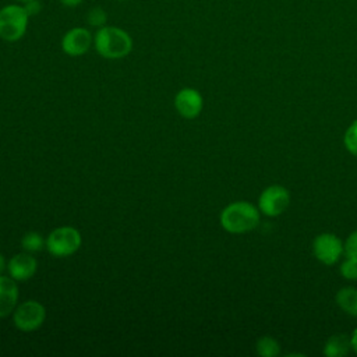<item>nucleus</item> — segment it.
<instances>
[{
	"label": "nucleus",
	"instance_id": "1",
	"mask_svg": "<svg viewBox=\"0 0 357 357\" xmlns=\"http://www.w3.org/2000/svg\"><path fill=\"white\" fill-rule=\"evenodd\" d=\"M134 42L131 35L114 25L98 28L93 33V47L96 53L106 60H119L127 57L132 50Z\"/></svg>",
	"mask_w": 357,
	"mask_h": 357
},
{
	"label": "nucleus",
	"instance_id": "2",
	"mask_svg": "<svg viewBox=\"0 0 357 357\" xmlns=\"http://www.w3.org/2000/svg\"><path fill=\"white\" fill-rule=\"evenodd\" d=\"M220 226L231 234L254 230L259 223V209L247 201H236L225 206L219 216Z\"/></svg>",
	"mask_w": 357,
	"mask_h": 357
},
{
	"label": "nucleus",
	"instance_id": "3",
	"mask_svg": "<svg viewBox=\"0 0 357 357\" xmlns=\"http://www.w3.org/2000/svg\"><path fill=\"white\" fill-rule=\"evenodd\" d=\"M29 14L21 3H11L0 8V39L8 43L24 38L29 24Z\"/></svg>",
	"mask_w": 357,
	"mask_h": 357
},
{
	"label": "nucleus",
	"instance_id": "4",
	"mask_svg": "<svg viewBox=\"0 0 357 357\" xmlns=\"http://www.w3.org/2000/svg\"><path fill=\"white\" fill-rule=\"evenodd\" d=\"M82 244V236L73 226H60L53 229L46 237L45 248L54 258H66L75 254Z\"/></svg>",
	"mask_w": 357,
	"mask_h": 357
},
{
	"label": "nucleus",
	"instance_id": "5",
	"mask_svg": "<svg viewBox=\"0 0 357 357\" xmlns=\"http://www.w3.org/2000/svg\"><path fill=\"white\" fill-rule=\"evenodd\" d=\"M13 324L22 332H32L39 329L46 319V308L36 300H26L17 304L13 311Z\"/></svg>",
	"mask_w": 357,
	"mask_h": 357
},
{
	"label": "nucleus",
	"instance_id": "6",
	"mask_svg": "<svg viewBox=\"0 0 357 357\" xmlns=\"http://www.w3.org/2000/svg\"><path fill=\"white\" fill-rule=\"evenodd\" d=\"M290 204V194L283 185L266 187L258 199V209L266 216H279L283 213Z\"/></svg>",
	"mask_w": 357,
	"mask_h": 357
},
{
	"label": "nucleus",
	"instance_id": "7",
	"mask_svg": "<svg viewBox=\"0 0 357 357\" xmlns=\"http://www.w3.org/2000/svg\"><path fill=\"white\" fill-rule=\"evenodd\" d=\"M61 50L70 57H79L89 52L93 46V33L84 26L68 29L61 38Z\"/></svg>",
	"mask_w": 357,
	"mask_h": 357
},
{
	"label": "nucleus",
	"instance_id": "8",
	"mask_svg": "<svg viewBox=\"0 0 357 357\" xmlns=\"http://www.w3.org/2000/svg\"><path fill=\"white\" fill-rule=\"evenodd\" d=\"M344 251V244L332 233H321L314 238L312 252L315 258L325 264L333 265Z\"/></svg>",
	"mask_w": 357,
	"mask_h": 357
},
{
	"label": "nucleus",
	"instance_id": "9",
	"mask_svg": "<svg viewBox=\"0 0 357 357\" xmlns=\"http://www.w3.org/2000/svg\"><path fill=\"white\" fill-rule=\"evenodd\" d=\"M174 107L177 113L184 119H195L199 116L204 107V99L199 91L195 88H183L174 96Z\"/></svg>",
	"mask_w": 357,
	"mask_h": 357
},
{
	"label": "nucleus",
	"instance_id": "10",
	"mask_svg": "<svg viewBox=\"0 0 357 357\" xmlns=\"http://www.w3.org/2000/svg\"><path fill=\"white\" fill-rule=\"evenodd\" d=\"M38 271V261L31 252H18L7 262V272L17 282L29 280Z\"/></svg>",
	"mask_w": 357,
	"mask_h": 357
},
{
	"label": "nucleus",
	"instance_id": "11",
	"mask_svg": "<svg viewBox=\"0 0 357 357\" xmlns=\"http://www.w3.org/2000/svg\"><path fill=\"white\" fill-rule=\"evenodd\" d=\"M18 282L11 276L0 275V318H6L13 314L18 304Z\"/></svg>",
	"mask_w": 357,
	"mask_h": 357
},
{
	"label": "nucleus",
	"instance_id": "12",
	"mask_svg": "<svg viewBox=\"0 0 357 357\" xmlns=\"http://www.w3.org/2000/svg\"><path fill=\"white\" fill-rule=\"evenodd\" d=\"M350 350H351L350 337H347L343 333H337V335H332L326 340L324 347V354L328 357H343L349 354Z\"/></svg>",
	"mask_w": 357,
	"mask_h": 357
},
{
	"label": "nucleus",
	"instance_id": "13",
	"mask_svg": "<svg viewBox=\"0 0 357 357\" xmlns=\"http://www.w3.org/2000/svg\"><path fill=\"white\" fill-rule=\"evenodd\" d=\"M336 303L346 314L357 318V289L356 287H342L336 293Z\"/></svg>",
	"mask_w": 357,
	"mask_h": 357
},
{
	"label": "nucleus",
	"instance_id": "14",
	"mask_svg": "<svg viewBox=\"0 0 357 357\" xmlns=\"http://www.w3.org/2000/svg\"><path fill=\"white\" fill-rule=\"evenodd\" d=\"M257 353L262 357H275L280 353L279 342L272 336H262L257 340Z\"/></svg>",
	"mask_w": 357,
	"mask_h": 357
},
{
	"label": "nucleus",
	"instance_id": "15",
	"mask_svg": "<svg viewBox=\"0 0 357 357\" xmlns=\"http://www.w3.org/2000/svg\"><path fill=\"white\" fill-rule=\"evenodd\" d=\"M46 245V238H43L38 231H26L21 238V247L26 252H38Z\"/></svg>",
	"mask_w": 357,
	"mask_h": 357
},
{
	"label": "nucleus",
	"instance_id": "16",
	"mask_svg": "<svg viewBox=\"0 0 357 357\" xmlns=\"http://www.w3.org/2000/svg\"><path fill=\"white\" fill-rule=\"evenodd\" d=\"M86 24L91 28H102L107 24V13L102 7H92L86 13Z\"/></svg>",
	"mask_w": 357,
	"mask_h": 357
},
{
	"label": "nucleus",
	"instance_id": "17",
	"mask_svg": "<svg viewBox=\"0 0 357 357\" xmlns=\"http://www.w3.org/2000/svg\"><path fill=\"white\" fill-rule=\"evenodd\" d=\"M343 142H344V146L347 148V151L357 156V120H354L346 130Z\"/></svg>",
	"mask_w": 357,
	"mask_h": 357
},
{
	"label": "nucleus",
	"instance_id": "18",
	"mask_svg": "<svg viewBox=\"0 0 357 357\" xmlns=\"http://www.w3.org/2000/svg\"><path fill=\"white\" fill-rule=\"evenodd\" d=\"M340 273L344 279L357 280V258L347 257L346 261L340 265Z\"/></svg>",
	"mask_w": 357,
	"mask_h": 357
},
{
	"label": "nucleus",
	"instance_id": "19",
	"mask_svg": "<svg viewBox=\"0 0 357 357\" xmlns=\"http://www.w3.org/2000/svg\"><path fill=\"white\" fill-rule=\"evenodd\" d=\"M344 252L347 257L357 258V230L350 233L344 243Z\"/></svg>",
	"mask_w": 357,
	"mask_h": 357
},
{
	"label": "nucleus",
	"instance_id": "20",
	"mask_svg": "<svg viewBox=\"0 0 357 357\" xmlns=\"http://www.w3.org/2000/svg\"><path fill=\"white\" fill-rule=\"evenodd\" d=\"M24 7H25V10L28 11L29 17H33V15H36V14L40 13V10H42V3H40L39 0H29V1L24 3Z\"/></svg>",
	"mask_w": 357,
	"mask_h": 357
},
{
	"label": "nucleus",
	"instance_id": "21",
	"mask_svg": "<svg viewBox=\"0 0 357 357\" xmlns=\"http://www.w3.org/2000/svg\"><path fill=\"white\" fill-rule=\"evenodd\" d=\"M64 7L67 8H74V7H78L84 0H59Z\"/></svg>",
	"mask_w": 357,
	"mask_h": 357
},
{
	"label": "nucleus",
	"instance_id": "22",
	"mask_svg": "<svg viewBox=\"0 0 357 357\" xmlns=\"http://www.w3.org/2000/svg\"><path fill=\"white\" fill-rule=\"evenodd\" d=\"M350 342H351V350H354V353H357V328L353 331V333L350 336Z\"/></svg>",
	"mask_w": 357,
	"mask_h": 357
},
{
	"label": "nucleus",
	"instance_id": "23",
	"mask_svg": "<svg viewBox=\"0 0 357 357\" xmlns=\"http://www.w3.org/2000/svg\"><path fill=\"white\" fill-rule=\"evenodd\" d=\"M7 269V262H6V258L4 255L0 252V275H3V272Z\"/></svg>",
	"mask_w": 357,
	"mask_h": 357
},
{
	"label": "nucleus",
	"instance_id": "24",
	"mask_svg": "<svg viewBox=\"0 0 357 357\" xmlns=\"http://www.w3.org/2000/svg\"><path fill=\"white\" fill-rule=\"evenodd\" d=\"M15 3H21V4H24V3H26V1H29V0H14Z\"/></svg>",
	"mask_w": 357,
	"mask_h": 357
},
{
	"label": "nucleus",
	"instance_id": "25",
	"mask_svg": "<svg viewBox=\"0 0 357 357\" xmlns=\"http://www.w3.org/2000/svg\"><path fill=\"white\" fill-rule=\"evenodd\" d=\"M119 1H128V0H119Z\"/></svg>",
	"mask_w": 357,
	"mask_h": 357
}]
</instances>
